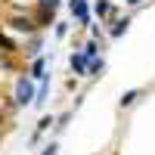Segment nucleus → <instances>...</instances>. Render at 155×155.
I'll return each instance as SVG.
<instances>
[{"label":"nucleus","mask_w":155,"mask_h":155,"mask_svg":"<svg viewBox=\"0 0 155 155\" xmlns=\"http://www.w3.org/2000/svg\"><path fill=\"white\" fill-rule=\"evenodd\" d=\"M31 71H34L31 78H41V81H44V78H47V74H44V59H37V62H34V68H31Z\"/></svg>","instance_id":"6"},{"label":"nucleus","mask_w":155,"mask_h":155,"mask_svg":"<svg viewBox=\"0 0 155 155\" xmlns=\"http://www.w3.org/2000/svg\"><path fill=\"white\" fill-rule=\"evenodd\" d=\"M71 12L78 22H90V12H87V0H71Z\"/></svg>","instance_id":"2"},{"label":"nucleus","mask_w":155,"mask_h":155,"mask_svg":"<svg viewBox=\"0 0 155 155\" xmlns=\"http://www.w3.org/2000/svg\"><path fill=\"white\" fill-rule=\"evenodd\" d=\"M44 155H56V146H50V149H47V152H44Z\"/></svg>","instance_id":"10"},{"label":"nucleus","mask_w":155,"mask_h":155,"mask_svg":"<svg viewBox=\"0 0 155 155\" xmlns=\"http://www.w3.org/2000/svg\"><path fill=\"white\" fill-rule=\"evenodd\" d=\"M127 3H140V0H127Z\"/></svg>","instance_id":"11"},{"label":"nucleus","mask_w":155,"mask_h":155,"mask_svg":"<svg viewBox=\"0 0 155 155\" xmlns=\"http://www.w3.org/2000/svg\"><path fill=\"white\" fill-rule=\"evenodd\" d=\"M134 99H137V90H130V93H124V96H121V106H130Z\"/></svg>","instance_id":"9"},{"label":"nucleus","mask_w":155,"mask_h":155,"mask_svg":"<svg viewBox=\"0 0 155 155\" xmlns=\"http://www.w3.org/2000/svg\"><path fill=\"white\" fill-rule=\"evenodd\" d=\"M59 6V0H41V9H44V19L47 16H53V9Z\"/></svg>","instance_id":"5"},{"label":"nucleus","mask_w":155,"mask_h":155,"mask_svg":"<svg viewBox=\"0 0 155 155\" xmlns=\"http://www.w3.org/2000/svg\"><path fill=\"white\" fill-rule=\"evenodd\" d=\"M34 99V87L28 78H19V84H16V102L19 106H28V102Z\"/></svg>","instance_id":"1"},{"label":"nucleus","mask_w":155,"mask_h":155,"mask_svg":"<svg viewBox=\"0 0 155 155\" xmlns=\"http://www.w3.org/2000/svg\"><path fill=\"white\" fill-rule=\"evenodd\" d=\"M127 25H130L127 19H124V22H118V25H115V28H112V37H121V34L127 31Z\"/></svg>","instance_id":"7"},{"label":"nucleus","mask_w":155,"mask_h":155,"mask_svg":"<svg viewBox=\"0 0 155 155\" xmlns=\"http://www.w3.org/2000/svg\"><path fill=\"white\" fill-rule=\"evenodd\" d=\"M106 12H109V3L106 0H96V16H106Z\"/></svg>","instance_id":"8"},{"label":"nucleus","mask_w":155,"mask_h":155,"mask_svg":"<svg viewBox=\"0 0 155 155\" xmlns=\"http://www.w3.org/2000/svg\"><path fill=\"white\" fill-rule=\"evenodd\" d=\"M71 68H74L78 74H84V71H87V56H71Z\"/></svg>","instance_id":"4"},{"label":"nucleus","mask_w":155,"mask_h":155,"mask_svg":"<svg viewBox=\"0 0 155 155\" xmlns=\"http://www.w3.org/2000/svg\"><path fill=\"white\" fill-rule=\"evenodd\" d=\"M9 25H12V28H16V31H31V28H34V25H31V19H22V16L9 19Z\"/></svg>","instance_id":"3"}]
</instances>
